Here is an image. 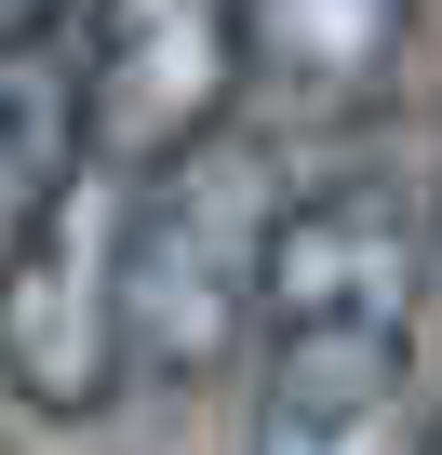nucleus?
Masks as SVG:
<instances>
[{
    "mask_svg": "<svg viewBox=\"0 0 442 455\" xmlns=\"http://www.w3.org/2000/svg\"><path fill=\"white\" fill-rule=\"evenodd\" d=\"M269 228H282V188L242 148H201L161 188H134V228H121V348H134L148 388H201L269 322Z\"/></svg>",
    "mask_w": 442,
    "mask_h": 455,
    "instance_id": "nucleus-1",
    "label": "nucleus"
},
{
    "mask_svg": "<svg viewBox=\"0 0 442 455\" xmlns=\"http://www.w3.org/2000/svg\"><path fill=\"white\" fill-rule=\"evenodd\" d=\"M242 0H94L81 28V148L121 188H161L174 161L214 148L242 94Z\"/></svg>",
    "mask_w": 442,
    "mask_h": 455,
    "instance_id": "nucleus-2",
    "label": "nucleus"
},
{
    "mask_svg": "<svg viewBox=\"0 0 442 455\" xmlns=\"http://www.w3.org/2000/svg\"><path fill=\"white\" fill-rule=\"evenodd\" d=\"M121 228H134V188L121 174H68V201L0 255V388L28 415H94L134 348H121Z\"/></svg>",
    "mask_w": 442,
    "mask_h": 455,
    "instance_id": "nucleus-3",
    "label": "nucleus"
},
{
    "mask_svg": "<svg viewBox=\"0 0 442 455\" xmlns=\"http://www.w3.org/2000/svg\"><path fill=\"white\" fill-rule=\"evenodd\" d=\"M429 214L402 174H335L269 228V335H415Z\"/></svg>",
    "mask_w": 442,
    "mask_h": 455,
    "instance_id": "nucleus-4",
    "label": "nucleus"
},
{
    "mask_svg": "<svg viewBox=\"0 0 442 455\" xmlns=\"http://www.w3.org/2000/svg\"><path fill=\"white\" fill-rule=\"evenodd\" d=\"M255 455H429L402 335H269Z\"/></svg>",
    "mask_w": 442,
    "mask_h": 455,
    "instance_id": "nucleus-5",
    "label": "nucleus"
},
{
    "mask_svg": "<svg viewBox=\"0 0 442 455\" xmlns=\"http://www.w3.org/2000/svg\"><path fill=\"white\" fill-rule=\"evenodd\" d=\"M402 28L415 0H242V68L269 108L335 121V108H375V81L402 68Z\"/></svg>",
    "mask_w": 442,
    "mask_h": 455,
    "instance_id": "nucleus-6",
    "label": "nucleus"
},
{
    "mask_svg": "<svg viewBox=\"0 0 442 455\" xmlns=\"http://www.w3.org/2000/svg\"><path fill=\"white\" fill-rule=\"evenodd\" d=\"M81 161H94L81 148V41H54V28L0 41V255L68 201Z\"/></svg>",
    "mask_w": 442,
    "mask_h": 455,
    "instance_id": "nucleus-7",
    "label": "nucleus"
},
{
    "mask_svg": "<svg viewBox=\"0 0 442 455\" xmlns=\"http://www.w3.org/2000/svg\"><path fill=\"white\" fill-rule=\"evenodd\" d=\"M54 14H68V0H0V41H41Z\"/></svg>",
    "mask_w": 442,
    "mask_h": 455,
    "instance_id": "nucleus-8",
    "label": "nucleus"
},
{
    "mask_svg": "<svg viewBox=\"0 0 442 455\" xmlns=\"http://www.w3.org/2000/svg\"><path fill=\"white\" fill-rule=\"evenodd\" d=\"M429 455H442V428H429Z\"/></svg>",
    "mask_w": 442,
    "mask_h": 455,
    "instance_id": "nucleus-9",
    "label": "nucleus"
}]
</instances>
